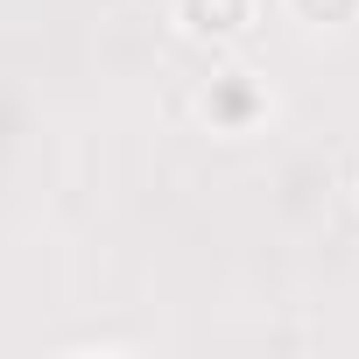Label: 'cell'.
Listing matches in <instances>:
<instances>
[{
  "instance_id": "1",
  "label": "cell",
  "mask_w": 359,
  "mask_h": 359,
  "mask_svg": "<svg viewBox=\"0 0 359 359\" xmlns=\"http://www.w3.org/2000/svg\"><path fill=\"white\" fill-rule=\"evenodd\" d=\"M240 22H247V0H191V29H205V36H226Z\"/></svg>"
},
{
  "instance_id": "2",
  "label": "cell",
  "mask_w": 359,
  "mask_h": 359,
  "mask_svg": "<svg viewBox=\"0 0 359 359\" xmlns=\"http://www.w3.org/2000/svg\"><path fill=\"white\" fill-rule=\"evenodd\" d=\"M359 8V0H303V15H317V22H345Z\"/></svg>"
}]
</instances>
